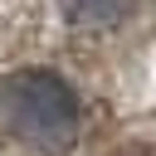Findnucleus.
<instances>
[{"label":"nucleus","instance_id":"obj_1","mask_svg":"<svg viewBox=\"0 0 156 156\" xmlns=\"http://www.w3.org/2000/svg\"><path fill=\"white\" fill-rule=\"evenodd\" d=\"M0 122L24 136L29 146H63L78 136L83 127V102L78 93L58 78V73H44V68H24V73H10L0 78Z\"/></svg>","mask_w":156,"mask_h":156},{"label":"nucleus","instance_id":"obj_2","mask_svg":"<svg viewBox=\"0 0 156 156\" xmlns=\"http://www.w3.org/2000/svg\"><path fill=\"white\" fill-rule=\"evenodd\" d=\"M73 24H112L132 10V0H58Z\"/></svg>","mask_w":156,"mask_h":156}]
</instances>
